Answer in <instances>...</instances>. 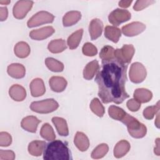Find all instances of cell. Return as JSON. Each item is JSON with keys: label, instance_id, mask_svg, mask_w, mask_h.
<instances>
[{"label": "cell", "instance_id": "cell-4", "mask_svg": "<svg viewBox=\"0 0 160 160\" xmlns=\"http://www.w3.org/2000/svg\"><path fill=\"white\" fill-rule=\"evenodd\" d=\"M59 108V104L54 99H47L39 101L32 102L30 109L36 112L48 114L56 111Z\"/></svg>", "mask_w": 160, "mask_h": 160}, {"label": "cell", "instance_id": "cell-12", "mask_svg": "<svg viewBox=\"0 0 160 160\" xmlns=\"http://www.w3.org/2000/svg\"><path fill=\"white\" fill-rule=\"evenodd\" d=\"M102 29L103 23L99 19L95 18L92 19L89 26V32L91 39L92 40H96L99 38L102 34Z\"/></svg>", "mask_w": 160, "mask_h": 160}, {"label": "cell", "instance_id": "cell-9", "mask_svg": "<svg viewBox=\"0 0 160 160\" xmlns=\"http://www.w3.org/2000/svg\"><path fill=\"white\" fill-rule=\"evenodd\" d=\"M33 5L32 1H19L13 7L12 13L14 18L18 19H23L31 10Z\"/></svg>", "mask_w": 160, "mask_h": 160}, {"label": "cell", "instance_id": "cell-22", "mask_svg": "<svg viewBox=\"0 0 160 160\" xmlns=\"http://www.w3.org/2000/svg\"><path fill=\"white\" fill-rule=\"evenodd\" d=\"M45 141H33L31 142L28 145V152L33 156H39L44 151L45 145Z\"/></svg>", "mask_w": 160, "mask_h": 160}, {"label": "cell", "instance_id": "cell-41", "mask_svg": "<svg viewBox=\"0 0 160 160\" xmlns=\"http://www.w3.org/2000/svg\"><path fill=\"white\" fill-rule=\"evenodd\" d=\"M132 1H121L119 2V6L120 7L124 8H126L129 7L130 4L132 3Z\"/></svg>", "mask_w": 160, "mask_h": 160}, {"label": "cell", "instance_id": "cell-11", "mask_svg": "<svg viewBox=\"0 0 160 160\" xmlns=\"http://www.w3.org/2000/svg\"><path fill=\"white\" fill-rule=\"evenodd\" d=\"M55 30L52 26H46L38 29H34L29 32V36L31 39L41 41L51 36Z\"/></svg>", "mask_w": 160, "mask_h": 160}, {"label": "cell", "instance_id": "cell-16", "mask_svg": "<svg viewBox=\"0 0 160 160\" xmlns=\"http://www.w3.org/2000/svg\"><path fill=\"white\" fill-rule=\"evenodd\" d=\"M7 72L11 77L15 79H21L24 77L26 69L22 64L13 63L8 66Z\"/></svg>", "mask_w": 160, "mask_h": 160}, {"label": "cell", "instance_id": "cell-37", "mask_svg": "<svg viewBox=\"0 0 160 160\" xmlns=\"http://www.w3.org/2000/svg\"><path fill=\"white\" fill-rule=\"evenodd\" d=\"M155 2V1H136L134 6H133V9L136 11H141L142 9H144L145 8L149 6V5L153 4Z\"/></svg>", "mask_w": 160, "mask_h": 160}, {"label": "cell", "instance_id": "cell-35", "mask_svg": "<svg viewBox=\"0 0 160 160\" xmlns=\"http://www.w3.org/2000/svg\"><path fill=\"white\" fill-rule=\"evenodd\" d=\"M82 53L87 56H94L98 53V49L92 43H85L82 48Z\"/></svg>", "mask_w": 160, "mask_h": 160}, {"label": "cell", "instance_id": "cell-29", "mask_svg": "<svg viewBox=\"0 0 160 160\" xmlns=\"http://www.w3.org/2000/svg\"><path fill=\"white\" fill-rule=\"evenodd\" d=\"M114 51L115 49L112 46H104L99 53V58L102 59V62H109L115 59Z\"/></svg>", "mask_w": 160, "mask_h": 160}, {"label": "cell", "instance_id": "cell-14", "mask_svg": "<svg viewBox=\"0 0 160 160\" xmlns=\"http://www.w3.org/2000/svg\"><path fill=\"white\" fill-rule=\"evenodd\" d=\"M29 88L31 94L33 97H39L42 96L46 91L44 82L41 78L34 79L31 82Z\"/></svg>", "mask_w": 160, "mask_h": 160}, {"label": "cell", "instance_id": "cell-30", "mask_svg": "<svg viewBox=\"0 0 160 160\" xmlns=\"http://www.w3.org/2000/svg\"><path fill=\"white\" fill-rule=\"evenodd\" d=\"M40 135L41 137L47 141H52L56 138V134L52 126L48 124H44L40 130Z\"/></svg>", "mask_w": 160, "mask_h": 160}, {"label": "cell", "instance_id": "cell-31", "mask_svg": "<svg viewBox=\"0 0 160 160\" xmlns=\"http://www.w3.org/2000/svg\"><path fill=\"white\" fill-rule=\"evenodd\" d=\"M45 64L47 68L53 72H61L64 69V64L52 58H47L45 59Z\"/></svg>", "mask_w": 160, "mask_h": 160}, {"label": "cell", "instance_id": "cell-34", "mask_svg": "<svg viewBox=\"0 0 160 160\" xmlns=\"http://www.w3.org/2000/svg\"><path fill=\"white\" fill-rule=\"evenodd\" d=\"M159 111V101L157 102L156 105L148 106L143 111V116L145 119L151 120L153 119L154 115L156 114Z\"/></svg>", "mask_w": 160, "mask_h": 160}, {"label": "cell", "instance_id": "cell-24", "mask_svg": "<svg viewBox=\"0 0 160 160\" xmlns=\"http://www.w3.org/2000/svg\"><path fill=\"white\" fill-rule=\"evenodd\" d=\"M121 36V31L119 28L113 26H107L104 29V36L112 42H118Z\"/></svg>", "mask_w": 160, "mask_h": 160}, {"label": "cell", "instance_id": "cell-5", "mask_svg": "<svg viewBox=\"0 0 160 160\" xmlns=\"http://www.w3.org/2000/svg\"><path fill=\"white\" fill-rule=\"evenodd\" d=\"M135 49L132 44H124L121 49L114 51L115 59L121 63L129 64L134 56Z\"/></svg>", "mask_w": 160, "mask_h": 160}, {"label": "cell", "instance_id": "cell-38", "mask_svg": "<svg viewBox=\"0 0 160 160\" xmlns=\"http://www.w3.org/2000/svg\"><path fill=\"white\" fill-rule=\"evenodd\" d=\"M128 108L132 112L138 111L141 108V103L135 99H131L126 102Z\"/></svg>", "mask_w": 160, "mask_h": 160}, {"label": "cell", "instance_id": "cell-7", "mask_svg": "<svg viewBox=\"0 0 160 160\" xmlns=\"http://www.w3.org/2000/svg\"><path fill=\"white\" fill-rule=\"evenodd\" d=\"M146 75V69L141 63L136 62L131 64L129 72V76L131 82L136 84L141 83L145 79Z\"/></svg>", "mask_w": 160, "mask_h": 160}, {"label": "cell", "instance_id": "cell-44", "mask_svg": "<svg viewBox=\"0 0 160 160\" xmlns=\"http://www.w3.org/2000/svg\"><path fill=\"white\" fill-rule=\"evenodd\" d=\"M11 2V1H0V4H5V5H6V4H9Z\"/></svg>", "mask_w": 160, "mask_h": 160}, {"label": "cell", "instance_id": "cell-18", "mask_svg": "<svg viewBox=\"0 0 160 160\" xmlns=\"http://www.w3.org/2000/svg\"><path fill=\"white\" fill-rule=\"evenodd\" d=\"M74 143L81 151H86L89 147V140L88 136L82 132H77L74 139Z\"/></svg>", "mask_w": 160, "mask_h": 160}, {"label": "cell", "instance_id": "cell-27", "mask_svg": "<svg viewBox=\"0 0 160 160\" xmlns=\"http://www.w3.org/2000/svg\"><path fill=\"white\" fill-rule=\"evenodd\" d=\"M48 48L52 53H60L67 48V46L65 40L58 39L50 41L48 44Z\"/></svg>", "mask_w": 160, "mask_h": 160}, {"label": "cell", "instance_id": "cell-25", "mask_svg": "<svg viewBox=\"0 0 160 160\" xmlns=\"http://www.w3.org/2000/svg\"><path fill=\"white\" fill-rule=\"evenodd\" d=\"M133 96L140 103H145L149 102L152 99V94L148 89L138 88L134 91Z\"/></svg>", "mask_w": 160, "mask_h": 160}, {"label": "cell", "instance_id": "cell-13", "mask_svg": "<svg viewBox=\"0 0 160 160\" xmlns=\"http://www.w3.org/2000/svg\"><path fill=\"white\" fill-rule=\"evenodd\" d=\"M41 121L33 116L24 118L21 122V126L24 130L30 132H36L38 126Z\"/></svg>", "mask_w": 160, "mask_h": 160}, {"label": "cell", "instance_id": "cell-28", "mask_svg": "<svg viewBox=\"0 0 160 160\" xmlns=\"http://www.w3.org/2000/svg\"><path fill=\"white\" fill-rule=\"evenodd\" d=\"M83 34V29H79L69 36L67 40L68 45L70 49L77 48L81 42Z\"/></svg>", "mask_w": 160, "mask_h": 160}, {"label": "cell", "instance_id": "cell-42", "mask_svg": "<svg viewBox=\"0 0 160 160\" xmlns=\"http://www.w3.org/2000/svg\"><path fill=\"white\" fill-rule=\"evenodd\" d=\"M156 144V148H154V153L157 155V156H159L160 154V149H159V138H157L155 142Z\"/></svg>", "mask_w": 160, "mask_h": 160}, {"label": "cell", "instance_id": "cell-10", "mask_svg": "<svg viewBox=\"0 0 160 160\" xmlns=\"http://www.w3.org/2000/svg\"><path fill=\"white\" fill-rule=\"evenodd\" d=\"M146 29V25L141 22H132L122 27L121 31L126 36L132 37L142 32Z\"/></svg>", "mask_w": 160, "mask_h": 160}, {"label": "cell", "instance_id": "cell-2", "mask_svg": "<svg viewBox=\"0 0 160 160\" xmlns=\"http://www.w3.org/2000/svg\"><path fill=\"white\" fill-rule=\"evenodd\" d=\"M45 160H69L72 159L68 147L60 140H52L46 144L43 151Z\"/></svg>", "mask_w": 160, "mask_h": 160}, {"label": "cell", "instance_id": "cell-33", "mask_svg": "<svg viewBox=\"0 0 160 160\" xmlns=\"http://www.w3.org/2000/svg\"><path fill=\"white\" fill-rule=\"evenodd\" d=\"M109 147L105 144L102 143L96 147L91 153V158L92 159H100L103 158L108 152Z\"/></svg>", "mask_w": 160, "mask_h": 160}, {"label": "cell", "instance_id": "cell-20", "mask_svg": "<svg viewBox=\"0 0 160 160\" xmlns=\"http://www.w3.org/2000/svg\"><path fill=\"white\" fill-rule=\"evenodd\" d=\"M131 145L126 140L119 141L114 148V156L116 158H121L124 156L130 150Z\"/></svg>", "mask_w": 160, "mask_h": 160}, {"label": "cell", "instance_id": "cell-21", "mask_svg": "<svg viewBox=\"0 0 160 160\" xmlns=\"http://www.w3.org/2000/svg\"><path fill=\"white\" fill-rule=\"evenodd\" d=\"M81 18L79 11H71L68 12L62 18V24L64 27L71 26L77 23Z\"/></svg>", "mask_w": 160, "mask_h": 160}, {"label": "cell", "instance_id": "cell-1", "mask_svg": "<svg viewBox=\"0 0 160 160\" xmlns=\"http://www.w3.org/2000/svg\"><path fill=\"white\" fill-rule=\"evenodd\" d=\"M128 66L116 59L102 62V68L98 71L95 81L98 86V96L103 103L121 104L129 97L125 89Z\"/></svg>", "mask_w": 160, "mask_h": 160}, {"label": "cell", "instance_id": "cell-39", "mask_svg": "<svg viewBox=\"0 0 160 160\" xmlns=\"http://www.w3.org/2000/svg\"><path fill=\"white\" fill-rule=\"evenodd\" d=\"M15 159V154L11 150H0V159L1 160H13Z\"/></svg>", "mask_w": 160, "mask_h": 160}, {"label": "cell", "instance_id": "cell-32", "mask_svg": "<svg viewBox=\"0 0 160 160\" xmlns=\"http://www.w3.org/2000/svg\"><path fill=\"white\" fill-rule=\"evenodd\" d=\"M91 111L98 117H102L104 114V108L98 98H94L89 105Z\"/></svg>", "mask_w": 160, "mask_h": 160}, {"label": "cell", "instance_id": "cell-3", "mask_svg": "<svg viewBox=\"0 0 160 160\" xmlns=\"http://www.w3.org/2000/svg\"><path fill=\"white\" fill-rule=\"evenodd\" d=\"M119 121L127 126L128 132L134 138H142L146 134L147 128L145 125L126 112L123 113Z\"/></svg>", "mask_w": 160, "mask_h": 160}, {"label": "cell", "instance_id": "cell-6", "mask_svg": "<svg viewBox=\"0 0 160 160\" xmlns=\"http://www.w3.org/2000/svg\"><path fill=\"white\" fill-rule=\"evenodd\" d=\"M54 16L49 12L41 11L34 14L28 21L27 25L28 28H33L47 23L53 22Z\"/></svg>", "mask_w": 160, "mask_h": 160}, {"label": "cell", "instance_id": "cell-26", "mask_svg": "<svg viewBox=\"0 0 160 160\" xmlns=\"http://www.w3.org/2000/svg\"><path fill=\"white\" fill-rule=\"evenodd\" d=\"M15 55L19 58H25L29 56L31 49L28 43L24 41L18 42L14 48Z\"/></svg>", "mask_w": 160, "mask_h": 160}, {"label": "cell", "instance_id": "cell-19", "mask_svg": "<svg viewBox=\"0 0 160 160\" xmlns=\"http://www.w3.org/2000/svg\"><path fill=\"white\" fill-rule=\"evenodd\" d=\"M99 69V65L98 61L94 60L88 63L83 70V78L86 80L92 79Z\"/></svg>", "mask_w": 160, "mask_h": 160}, {"label": "cell", "instance_id": "cell-23", "mask_svg": "<svg viewBox=\"0 0 160 160\" xmlns=\"http://www.w3.org/2000/svg\"><path fill=\"white\" fill-rule=\"evenodd\" d=\"M52 122L56 128L58 134L62 136H67L69 134L68 126L66 121L59 117H53Z\"/></svg>", "mask_w": 160, "mask_h": 160}, {"label": "cell", "instance_id": "cell-40", "mask_svg": "<svg viewBox=\"0 0 160 160\" xmlns=\"http://www.w3.org/2000/svg\"><path fill=\"white\" fill-rule=\"evenodd\" d=\"M8 15V11L6 7H0V21H5Z\"/></svg>", "mask_w": 160, "mask_h": 160}, {"label": "cell", "instance_id": "cell-43", "mask_svg": "<svg viewBox=\"0 0 160 160\" xmlns=\"http://www.w3.org/2000/svg\"><path fill=\"white\" fill-rule=\"evenodd\" d=\"M159 112H158V114H157V118H156V119L154 122L155 123V125L156 126V127L158 128H159Z\"/></svg>", "mask_w": 160, "mask_h": 160}, {"label": "cell", "instance_id": "cell-15", "mask_svg": "<svg viewBox=\"0 0 160 160\" xmlns=\"http://www.w3.org/2000/svg\"><path fill=\"white\" fill-rule=\"evenodd\" d=\"M49 86L51 89L56 92H61L63 91L68 84L66 80L61 76H52L49 81Z\"/></svg>", "mask_w": 160, "mask_h": 160}, {"label": "cell", "instance_id": "cell-8", "mask_svg": "<svg viewBox=\"0 0 160 160\" xmlns=\"http://www.w3.org/2000/svg\"><path fill=\"white\" fill-rule=\"evenodd\" d=\"M131 18V14L129 11L122 9H116L109 14L108 20L114 26H117L121 23L129 21Z\"/></svg>", "mask_w": 160, "mask_h": 160}, {"label": "cell", "instance_id": "cell-17", "mask_svg": "<svg viewBox=\"0 0 160 160\" xmlns=\"http://www.w3.org/2000/svg\"><path fill=\"white\" fill-rule=\"evenodd\" d=\"M10 97L16 101H22L26 97V89L21 85L14 84L9 90Z\"/></svg>", "mask_w": 160, "mask_h": 160}, {"label": "cell", "instance_id": "cell-36", "mask_svg": "<svg viewBox=\"0 0 160 160\" xmlns=\"http://www.w3.org/2000/svg\"><path fill=\"white\" fill-rule=\"evenodd\" d=\"M12 142V137L7 132H0V146L7 147Z\"/></svg>", "mask_w": 160, "mask_h": 160}]
</instances>
